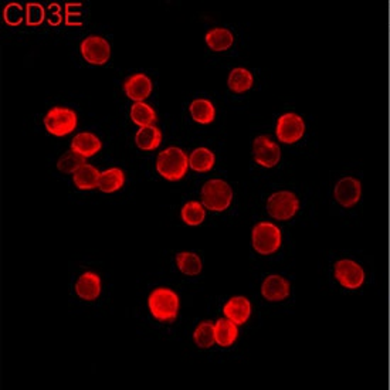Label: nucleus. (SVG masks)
<instances>
[{"label":"nucleus","mask_w":390,"mask_h":390,"mask_svg":"<svg viewBox=\"0 0 390 390\" xmlns=\"http://www.w3.org/2000/svg\"><path fill=\"white\" fill-rule=\"evenodd\" d=\"M206 217L205 206H202L199 202L190 201L182 207V220L187 226H199L203 223Z\"/></svg>","instance_id":"nucleus-27"},{"label":"nucleus","mask_w":390,"mask_h":390,"mask_svg":"<svg viewBox=\"0 0 390 390\" xmlns=\"http://www.w3.org/2000/svg\"><path fill=\"white\" fill-rule=\"evenodd\" d=\"M194 342L199 348H210L216 342V329L209 321L202 322L193 333Z\"/></svg>","instance_id":"nucleus-28"},{"label":"nucleus","mask_w":390,"mask_h":390,"mask_svg":"<svg viewBox=\"0 0 390 390\" xmlns=\"http://www.w3.org/2000/svg\"><path fill=\"white\" fill-rule=\"evenodd\" d=\"M223 312L227 320H230L236 325H243V324H246L250 318L252 304L245 297H234L226 302Z\"/></svg>","instance_id":"nucleus-14"},{"label":"nucleus","mask_w":390,"mask_h":390,"mask_svg":"<svg viewBox=\"0 0 390 390\" xmlns=\"http://www.w3.org/2000/svg\"><path fill=\"white\" fill-rule=\"evenodd\" d=\"M23 8L19 3H10L3 10V19L9 26H19L23 21Z\"/></svg>","instance_id":"nucleus-31"},{"label":"nucleus","mask_w":390,"mask_h":390,"mask_svg":"<svg viewBox=\"0 0 390 390\" xmlns=\"http://www.w3.org/2000/svg\"><path fill=\"white\" fill-rule=\"evenodd\" d=\"M216 342L220 347H230L236 342L238 331L237 325L230 320H218L214 324Z\"/></svg>","instance_id":"nucleus-22"},{"label":"nucleus","mask_w":390,"mask_h":390,"mask_svg":"<svg viewBox=\"0 0 390 390\" xmlns=\"http://www.w3.org/2000/svg\"><path fill=\"white\" fill-rule=\"evenodd\" d=\"M253 76L252 72L247 68H243V67H237L234 68L227 80V85L229 88L236 92V94H243L249 91L253 87Z\"/></svg>","instance_id":"nucleus-20"},{"label":"nucleus","mask_w":390,"mask_h":390,"mask_svg":"<svg viewBox=\"0 0 390 390\" xmlns=\"http://www.w3.org/2000/svg\"><path fill=\"white\" fill-rule=\"evenodd\" d=\"M131 119L138 127H150L155 123L156 114L151 105L145 103H135L131 108Z\"/></svg>","instance_id":"nucleus-26"},{"label":"nucleus","mask_w":390,"mask_h":390,"mask_svg":"<svg viewBox=\"0 0 390 390\" xmlns=\"http://www.w3.org/2000/svg\"><path fill=\"white\" fill-rule=\"evenodd\" d=\"M176 264L179 270L185 276H198L202 271V260L198 254L189 252L179 253L176 256Z\"/></svg>","instance_id":"nucleus-25"},{"label":"nucleus","mask_w":390,"mask_h":390,"mask_svg":"<svg viewBox=\"0 0 390 390\" xmlns=\"http://www.w3.org/2000/svg\"><path fill=\"white\" fill-rule=\"evenodd\" d=\"M124 182H125V175L123 170L118 167H111L101 174L99 189L104 193H114L124 186Z\"/></svg>","instance_id":"nucleus-21"},{"label":"nucleus","mask_w":390,"mask_h":390,"mask_svg":"<svg viewBox=\"0 0 390 390\" xmlns=\"http://www.w3.org/2000/svg\"><path fill=\"white\" fill-rule=\"evenodd\" d=\"M124 91L132 101L142 103L152 92V81L145 74H134L125 81Z\"/></svg>","instance_id":"nucleus-13"},{"label":"nucleus","mask_w":390,"mask_h":390,"mask_svg":"<svg viewBox=\"0 0 390 390\" xmlns=\"http://www.w3.org/2000/svg\"><path fill=\"white\" fill-rule=\"evenodd\" d=\"M233 201V190L227 182L212 179L202 189L203 206L212 212H225Z\"/></svg>","instance_id":"nucleus-3"},{"label":"nucleus","mask_w":390,"mask_h":390,"mask_svg":"<svg viewBox=\"0 0 390 390\" xmlns=\"http://www.w3.org/2000/svg\"><path fill=\"white\" fill-rule=\"evenodd\" d=\"M100 170L96 169L92 165H83L77 172L72 175V181H74L76 186L81 190H90V189H95L99 187V182H100Z\"/></svg>","instance_id":"nucleus-17"},{"label":"nucleus","mask_w":390,"mask_h":390,"mask_svg":"<svg viewBox=\"0 0 390 390\" xmlns=\"http://www.w3.org/2000/svg\"><path fill=\"white\" fill-rule=\"evenodd\" d=\"M77 296L84 301H94L101 294V278L92 271L84 273L76 284Z\"/></svg>","instance_id":"nucleus-15"},{"label":"nucleus","mask_w":390,"mask_h":390,"mask_svg":"<svg viewBox=\"0 0 390 390\" xmlns=\"http://www.w3.org/2000/svg\"><path fill=\"white\" fill-rule=\"evenodd\" d=\"M45 130L54 136H65L77 127V114L63 107H54L44 116Z\"/></svg>","instance_id":"nucleus-5"},{"label":"nucleus","mask_w":390,"mask_h":390,"mask_svg":"<svg viewBox=\"0 0 390 390\" xmlns=\"http://www.w3.org/2000/svg\"><path fill=\"white\" fill-rule=\"evenodd\" d=\"M84 162H85V158H84V156L79 155V154L74 152V151H71V152L64 154V155L59 159L57 167H59V170H61L63 174H76L77 170H79L83 165H85Z\"/></svg>","instance_id":"nucleus-29"},{"label":"nucleus","mask_w":390,"mask_h":390,"mask_svg":"<svg viewBox=\"0 0 390 390\" xmlns=\"http://www.w3.org/2000/svg\"><path fill=\"white\" fill-rule=\"evenodd\" d=\"M360 194H362L360 182L351 176L340 179L333 189L335 201L345 209L353 207L360 201Z\"/></svg>","instance_id":"nucleus-11"},{"label":"nucleus","mask_w":390,"mask_h":390,"mask_svg":"<svg viewBox=\"0 0 390 390\" xmlns=\"http://www.w3.org/2000/svg\"><path fill=\"white\" fill-rule=\"evenodd\" d=\"M101 141L99 136H95L91 132H81L74 136L71 142V151L77 152L79 155L84 158L94 156L95 154H99L101 151Z\"/></svg>","instance_id":"nucleus-16"},{"label":"nucleus","mask_w":390,"mask_h":390,"mask_svg":"<svg viewBox=\"0 0 390 390\" xmlns=\"http://www.w3.org/2000/svg\"><path fill=\"white\" fill-rule=\"evenodd\" d=\"M254 161L263 167H274L280 162L281 151L278 145L268 136H257L253 143Z\"/></svg>","instance_id":"nucleus-10"},{"label":"nucleus","mask_w":390,"mask_h":390,"mask_svg":"<svg viewBox=\"0 0 390 390\" xmlns=\"http://www.w3.org/2000/svg\"><path fill=\"white\" fill-rule=\"evenodd\" d=\"M44 21V8L39 3H28L26 23L28 26H39Z\"/></svg>","instance_id":"nucleus-30"},{"label":"nucleus","mask_w":390,"mask_h":390,"mask_svg":"<svg viewBox=\"0 0 390 390\" xmlns=\"http://www.w3.org/2000/svg\"><path fill=\"white\" fill-rule=\"evenodd\" d=\"M300 210V201L292 192L281 190L267 201V212L277 220H289Z\"/></svg>","instance_id":"nucleus-6"},{"label":"nucleus","mask_w":390,"mask_h":390,"mask_svg":"<svg viewBox=\"0 0 390 390\" xmlns=\"http://www.w3.org/2000/svg\"><path fill=\"white\" fill-rule=\"evenodd\" d=\"M162 134L158 128L150 125L142 127L135 135V143L142 151H154L161 145Z\"/></svg>","instance_id":"nucleus-19"},{"label":"nucleus","mask_w":390,"mask_h":390,"mask_svg":"<svg viewBox=\"0 0 390 390\" xmlns=\"http://www.w3.org/2000/svg\"><path fill=\"white\" fill-rule=\"evenodd\" d=\"M252 243L258 254L270 256L281 246V230L273 223L261 222L252 232Z\"/></svg>","instance_id":"nucleus-4"},{"label":"nucleus","mask_w":390,"mask_h":390,"mask_svg":"<svg viewBox=\"0 0 390 390\" xmlns=\"http://www.w3.org/2000/svg\"><path fill=\"white\" fill-rule=\"evenodd\" d=\"M190 115L192 118L196 121L198 124L202 125H207L210 123H213L216 111L214 107L210 101L207 100H194L190 104Z\"/></svg>","instance_id":"nucleus-24"},{"label":"nucleus","mask_w":390,"mask_h":390,"mask_svg":"<svg viewBox=\"0 0 390 390\" xmlns=\"http://www.w3.org/2000/svg\"><path fill=\"white\" fill-rule=\"evenodd\" d=\"M189 165L194 172L206 174L214 166V154L207 148H198L189 156Z\"/></svg>","instance_id":"nucleus-23"},{"label":"nucleus","mask_w":390,"mask_h":390,"mask_svg":"<svg viewBox=\"0 0 390 390\" xmlns=\"http://www.w3.org/2000/svg\"><path fill=\"white\" fill-rule=\"evenodd\" d=\"M148 305L154 318L161 322H169L178 316L179 297L175 291L161 287L151 292Z\"/></svg>","instance_id":"nucleus-2"},{"label":"nucleus","mask_w":390,"mask_h":390,"mask_svg":"<svg viewBox=\"0 0 390 390\" xmlns=\"http://www.w3.org/2000/svg\"><path fill=\"white\" fill-rule=\"evenodd\" d=\"M261 294L267 301H283L289 296V283L277 274L268 276L263 281Z\"/></svg>","instance_id":"nucleus-12"},{"label":"nucleus","mask_w":390,"mask_h":390,"mask_svg":"<svg viewBox=\"0 0 390 390\" xmlns=\"http://www.w3.org/2000/svg\"><path fill=\"white\" fill-rule=\"evenodd\" d=\"M80 52L87 63L94 65H103L110 60L111 47L110 43L100 36H88L83 40Z\"/></svg>","instance_id":"nucleus-9"},{"label":"nucleus","mask_w":390,"mask_h":390,"mask_svg":"<svg viewBox=\"0 0 390 390\" xmlns=\"http://www.w3.org/2000/svg\"><path fill=\"white\" fill-rule=\"evenodd\" d=\"M304 132H305L304 119L298 114L288 112L278 118L276 134L281 142L296 143L304 136Z\"/></svg>","instance_id":"nucleus-8"},{"label":"nucleus","mask_w":390,"mask_h":390,"mask_svg":"<svg viewBox=\"0 0 390 390\" xmlns=\"http://www.w3.org/2000/svg\"><path fill=\"white\" fill-rule=\"evenodd\" d=\"M189 167V158L176 146H170L159 154L156 161L158 174L166 181L176 182L185 178Z\"/></svg>","instance_id":"nucleus-1"},{"label":"nucleus","mask_w":390,"mask_h":390,"mask_svg":"<svg viewBox=\"0 0 390 390\" xmlns=\"http://www.w3.org/2000/svg\"><path fill=\"white\" fill-rule=\"evenodd\" d=\"M234 36L229 29L216 28L206 34V44L213 52H226L233 45Z\"/></svg>","instance_id":"nucleus-18"},{"label":"nucleus","mask_w":390,"mask_h":390,"mask_svg":"<svg viewBox=\"0 0 390 390\" xmlns=\"http://www.w3.org/2000/svg\"><path fill=\"white\" fill-rule=\"evenodd\" d=\"M333 274L336 281L347 289H358L365 283L363 268L353 260H339L335 264Z\"/></svg>","instance_id":"nucleus-7"}]
</instances>
